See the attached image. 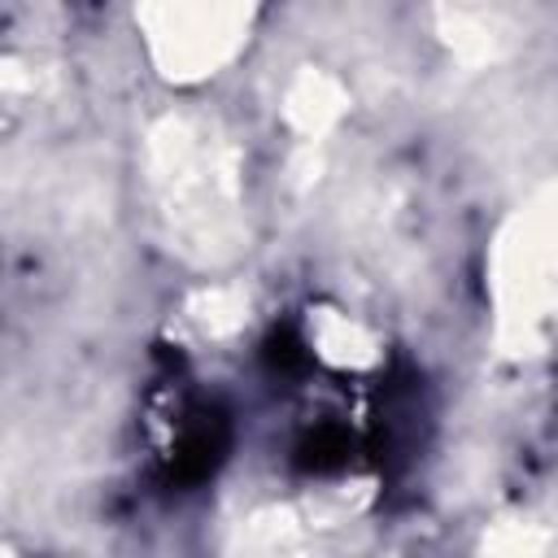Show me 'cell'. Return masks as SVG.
I'll return each instance as SVG.
<instances>
[{
  "label": "cell",
  "mask_w": 558,
  "mask_h": 558,
  "mask_svg": "<svg viewBox=\"0 0 558 558\" xmlns=\"http://www.w3.org/2000/svg\"><path fill=\"white\" fill-rule=\"evenodd\" d=\"M227 453V423L218 414H201L174 445V458H170V480L174 484H201L218 471Z\"/></svg>",
  "instance_id": "obj_1"
},
{
  "label": "cell",
  "mask_w": 558,
  "mask_h": 558,
  "mask_svg": "<svg viewBox=\"0 0 558 558\" xmlns=\"http://www.w3.org/2000/svg\"><path fill=\"white\" fill-rule=\"evenodd\" d=\"M344 453H349L344 436H340L336 427H323V432H314V436L301 445V466H310V471H331V466L344 462Z\"/></svg>",
  "instance_id": "obj_2"
},
{
  "label": "cell",
  "mask_w": 558,
  "mask_h": 558,
  "mask_svg": "<svg viewBox=\"0 0 558 558\" xmlns=\"http://www.w3.org/2000/svg\"><path fill=\"white\" fill-rule=\"evenodd\" d=\"M266 357H270V366H279V371H301V366H305V349H301V340L288 336V331L266 344Z\"/></svg>",
  "instance_id": "obj_3"
}]
</instances>
